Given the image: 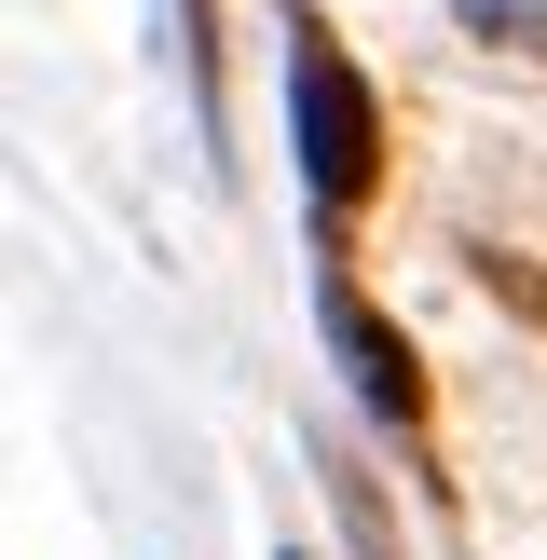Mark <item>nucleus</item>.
<instances>
[{
  "instance_id": "f257e3e1",
  "label": "nucleus",
  "mask_w": 547,
  "mask_h": 560,
  "mask_svg": "<svg viewBox=\"0 0 547 560\" xmlns=\"http://www.w3.org/2000/svg\"><path fill=\"white\" fill-rule=\"evenodd\" d=\"M301 164H315V206L328 219H356L370 178H383V124H370V96H356L342 42H301Z\"/></svg>"
},
{
  "instance_id": "f03ea898",
  "label": "nucleus",
  "mask_w": 547,
  "mask_h": 560,
  "mask_svg": "<svg viewBox=\"0 0 547 560\" xmlns=\"http://www.w3.org/2000/svg\"><path fill=\"white\" fill-rule=\"evenodd\" d=\"M452 27L492 55H547V0H452Z\"/></svg>"
},
{
  "instance_id": "7ed1b4c3",
  "label": "nucleus",
  "mask_w": 547,
  "mask_h": 560,
  "mask_svg": "<svg viewBox=\"0 0 547 560\" xmlns=\"http://www.w3.org/2000/svg\"><path fill=\"white\" fill-rule=\"evenodd\" d=\"M342 342H356V370H370V397H383V410H410V370H397V342H383L370 315H342Z\"/></svg>"
}]
</instances>
